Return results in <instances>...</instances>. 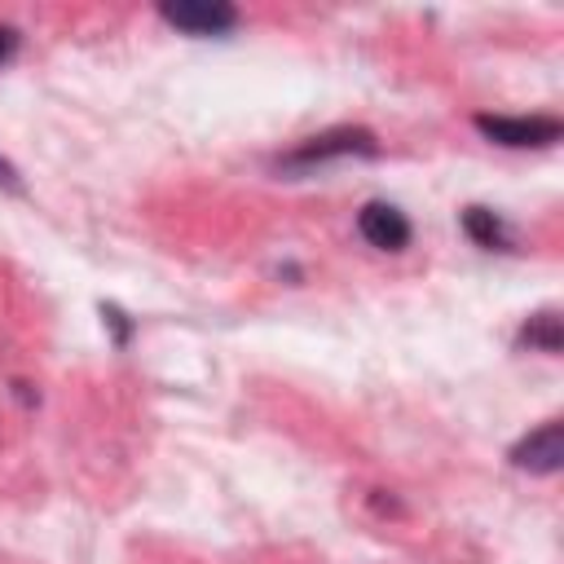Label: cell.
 Masks as SVG:
<instances>
[{
	"label": "cell",
	"instance_id": "8",
	"mask_svg": "<svg viewBox=\"0 0 564 564\" xmlns=\"http://www.w3.org/2000/svg\"><path fill=\"white\" fill-rule=\"evenodd\" d=\"M101 317L115 326V339H119V344H128V335H132V322H128V313H119L115 304H101Z\"/></svg>",
	"mask_w": 564,
	"mask_h": 564
},
{
	"label": "cell",
	"instance_id": "10",
	"mask_svg": "<svg viewBox=\"0 0 564 564\" xmlns=\"http://www.w3.org/2000/svg\"><path fill=\"white\" fill-rule=\"evenodd\" d=\"M0 185H9V189H18V172H13V163L0 154Z\"/></svg>",
	"mask_w": 564,
	"mask_h": 564
},
{
	"label": "cell",
	"instance_id": "1",
	"mask_svg": "<svg viewBox=\"0 0 564 564\" xmlns=\"http://www.w3.org/2000/svg\"><path fill=\"white\" fill-rule=\"evenodd\" d=\"M476 128L498 145H555L564 137V123L551 115H476Z\"/></svg>",
	"mask_w": 564,
	"mask_h": 564
},
{
	"label": "cell",
	"instance_id": "4",
	"mask_svg": "<svg viewBox=\"0 0 564 564\" xmlns=\"http://www.w3.org/2000/svg\"><path fill=\"white\" fill-rule=\"evenodd\" d=\"M511 463L524 467V471H533V476L560 471V467H564V423L551 419V423H542L538 432H529V436L511 449Z\"/></svg>",
	"mask_w": 564,
	"mask_h": 564
},
{
	"label": "cell",
	"instance_id": "7",
	"mask_svg": "<svg viewBox=\"0 0 564 564\" xmlns=\"http://www.w3.org/2000/svg\"><path fill=\"white\" fill-rule=\"evenodd\" d=\"M520 344H529V348H542V352H560L564 348V326H560V317L546 308V313H533L524 326H520Z\"/></svg>",
	"mask_w": 564,
	"mask_h": 564
},
{
	"label": "cell",
	"instance_id": "3",
	"mask_svg": "<svg viewBox=\"0 0 564 564\" xmlns=\"http://www.w3.org/2000/svg\"><path fill=\"white\" fill-rule=\"evenodd\" d=\"M159 18L189 35H220L238 26V9L225 0H167L159 4Z\"/></svg>",
	"mask_w": 564,
	"mask_h": 564
},
{
	"label": "cell",
	"instance_id": "2",
	"mask_svg": "<svg viewBox=\"0 0 564 564\" xmlns=\"http://www.w3.org/2000/svg\"><path fill=\"white\" fill-rule=\"evenodd\" d=\"M344 154H379L375 132H366V128H335V132H322V137L300 141L282 163L286 167H313V163L344 159Z\"/></svg>",
	"mask_w": 564,
	"mask_h": 564
},
{
	"label": "cell",
	"instance_id": "6",
	"mask_svg": "<svg viewBox=\"0 0 564 564\" xmlns=\"http://www.w3.org/2000/svg\"><path fill=\"white\" fill-rule=\"evenodd\" d=\"M463 229H467V238H471L476 247H485V251H502V247L511 242L502 216L489 212V207H467V212H463Z\"/></svg>",
	"mask_w": 564,
	"mask_h": 564
},
{
	"label": "cell",
	"instance_id": "9",
	"mask_svg": "<svg viewBox=\"0 0 564 564\" xmlns=\"http://www.w3.org/2000/svg\"><path fill=\"white\" fill-rule=\"evenodd\" d=\"M13 53H18V31H13V26H4V22H0V62H9V57H13Z\"/></svg>",
	"mask_w": 564,
	"mask_h": 564
},
{
	"label": "cell",
	"instance_id": "5",
	"mask_svg": "<svg viewBox=\"0 0 564 564\" xmlns=\"http://www.w3.org/2000/svg\"><path fill=\"white\" fill-rule=\"evenodd\" d=\"M357 229H361V238H366L370 247H379V251H401V247L410 242V220H405L392 203H366V207L357 212Z\"/></svg>",
	"mask_w": 564,
	"mask_h": 564
}]
</instances>
